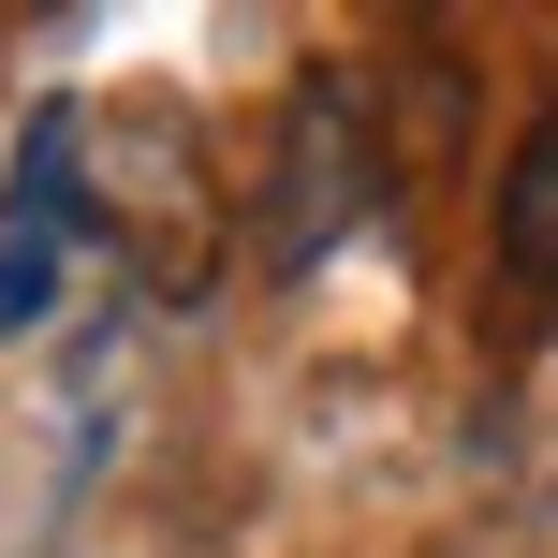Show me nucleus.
I'll return each mask as SVG.
<instances>
[{"mask_svg": "<svg viewBox=\"0 0 558 558\" xmlns=\"http://www.w3.org/2000/svg\"><path fill=\"white\" fill-rule=\"evenodd\" d=\"M383 177H397V147L367 133V88H353V74H308L294 118H279V162H265V265H279V279L324 265L338 235L383 206Z\"/></svg>", "mask_w": 558, "mask_h": 558, "instance_id": "nucleus-1", "label": "nucleus"}, {"mask_svg": "<svg viewBox=\"0 0 558 558\" xmlns=\"http://www.w3.org/2000/svg\"><path fill=\"white\" fill-rule=\"evenodd\" d=\"M74 251H88V118L45 104L15 133V177H0V338H29L59 308Z\"/></svg>", "mask_w": 558, "mask_h": 558, "instance_id": "nucleus-2", "label": "nucleus"}, {"mask_svg": "<svg viewBox=\"0 0 558 558\" xmlns=\"http://www.w3.org/2000/svg\"><path fill=\"white\" fill-rule=\"evenodd\" d=\"M500 265L530 294H558V118L514 133V162H500Z\"/></svg>", "mask_w": 558, "mask_h": 558, "instance_id": "nucleus-3", "label": "nucleus"}]
</instances>
